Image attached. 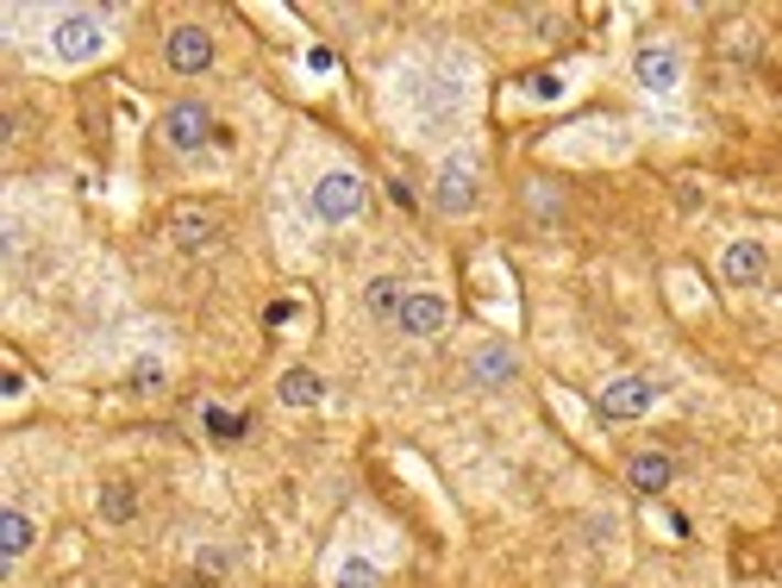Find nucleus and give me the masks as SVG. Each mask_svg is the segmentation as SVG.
Wrapping results in <instances>:
<instances>
[{
	"label": "nucleus",
	"mask_w": 782,
	"mask_h": 588,
	"mask_svg": "<svg viewBox=\"0 0 782 588\" xmlns=\"http://www.w3.org/2000/svg\"><path fill=\"white\" fill-rule=\"evenodd\" d=\"M307 207H313V219H326V226H345V219H357L363 207H370V188H363V176H351V170H333V176L313 182Z\"/></svg>",
	"instance_id": "obj_1"
},
{
	"label": "nucleus",
	"mask_w": 782,
	"mask_h": 588,
	"mask_svg": "<svg viewBox=\"0 0 782 588\" xmlns=\"http://www.w3.org/2000/svg\"><path fill=\"white\" fill-rule=\"evenodd\" d=\"M658 394L664 389H658L651 375H613V382L595 394V413H601V420H639V413L658 407Z\"/></svg>",
	"instance_id": "obj_2"
},
{
	"label": "nucleus",
	"mask_w": 782,
	"mask_h": 588,
	"mask_svg": "<svg viewBox=\"0 0 782 588\" xmlns=\"http://www.w3.org/2000/svg\"><path fill=\"white\" fill-rule=\"evenodd\" d=\"M214 138V113L200 107V100H176L170 113H163V144L170 151H182V157H195L200 144Z\"/></svg>",
	"instance_id": "obj_3"
},
{
	"label": "nucleus",
	"mask_w": 782,
	"mask_h": 588,
	"mask_svg": "<svg viewBox=\"0 0 782 588\" xmlns=\"http://www.w3.org/2000/svg\"><path fill=\"white\" fill-rule=\"evenodd\" d=\"M51 44H57V57H63V63H88V57H100L107 32H100L95 13H63V20L51 25Z\"/></svg>",
	"instance_id": "obj_4"
},
{
	"label": "nucleus",
	"mask_w": 782,
	"mask_h": 588,
	"mask_svg": "<svg viewBox=\"0 0 782 588\" xmlns=\"http://www.w3.org/2000/svg\"><path fill=\"white\" fill-rule=\"evenodd\" d=\"M163 57H170L176 76H200V69H214V32L207 25H176L163 39Z\"/></svg>",
	"instance_id": "obj_5"
},
{
	"label": "nucleus",
	"mask_w": 782,
	"mask_h": 588,
	"mask_svg": "<svg viewBox=\"0 0 782 588\" xmlns=\"http://www.w3.org/2000/svg\"><path fill=\"white\" fill-rule=\"evenodd\" d=\"M445 326H450V307L426 288H413L408 301H401V314H394V333L401 338H432V333H445Z\"/></svg>",
	"instance_id": "obj_6"
},
{
	"label": "nucleus",
	"mask_w": 782,
	"mask_h": 588,
	"mask_svg": "<svg viewBox=\"0 0 782 588\" xmlns=\"http://www.w3.org/2000/svg\"><path fill=\"white\" fill-rule=\"evenodd\" d=\"M720 270H726V282H732V288H758L763 270H770L763 238H732V244H726V257H720Z\"/></svg>",
	"instance_id": "obj_7"
},
{
	"label": "nucleus",
	"mask_w": 782,
	"mask_h": 588,
	"mask_svg": "<svg viewBox=\"0 0 782 588\" xmlns=\"http://www.w3.org/2000/svg\"><path fill=\"white\" fill-rule=\"evenodd\" d=\"M632 76L645 81L651 95H670V88L683 81V63H676V51H670V44H645V51L632 57Z\"/></svg>",
	"instance_id": "obj_8"
},
{
	"label": "nucleus",
	"mask_w": 782,
	"mask_h": 588,
	"mask_svg": "<svg viewBox=\"0 0 782 588\" xmlns=\"http://www.w3.org/2000/svg\"><path fill=\"white\" fill-rule=\"evenodd\" d=\"M513 375H520L513 345H482V351L469 357V382H476V389H501V382H513Z\"/></svg>",
	"instance_id": "obj_9"
},
{
	"label": "nucleus",
	"mask_w": 782,
	"mask_h": 588,
	"mask_svg": "<svg viewBox=\"0 0 782 588\" xmlns=\"http://www.w3.org/2000/svg\"><path fill=\"white\" fill-rule=\"evenodd\" d=\"M670 482H676V464H670L664 451H639L632 464H626V489H639V494H664Z\"/></svg>",
	"instance_id": "obj_10"
},
{
	"label": "nucleus",
	"mask_w": 782,
	"mask_h": 588,
	"mask_svg": "<svg viewBox=\"0 0 782 588\" xmlns=\"http://www.w3.org/2000/svg\"><path fill=\"white\" fill-rule=\"evenodd\" d=\"M432 207H438V214H469V207H476V176H469V170H445V176H438V188H432Z\"/></svg>",
	"instance_id": "obj_11"
},
{
	"label": "nucleus",
	"mask_w": 782,
	"mask_h": 588,
	"mask_svg": "<svg viewBox=\"0 0 782 588\" xmlns=\"http://www.w3.org/2000/svg\"><path fill=\"white\" fill-rule=\"evenodd\" d=\"M32 538H39V526H32L20 508H0V557H7V564H13V557H25V551H32Z\"/></svg>",
	"instance_id": "obj_12"
},
{
	"label": "nucleus",
	"mask_w": 782,
	"mask_h": 588,
	"mask_svg": "<svg viewBox=\"0 0 782 588\" xmlns=\"http://www.w3.org/2000/svg\"><path fill=\"white\" fill-rule=\"evenodd\" d=\"M319 389H326V382H319L313 370H289V375H282V401H289V407H313Z\"/></svg>",
	"instance_id": "obj_13"
},
{
	"label": "nucleus",
	"mask_w": 782,
	"mask_h": 588,
	"mask_svg": "<svg viewBox=\"0 0 782 588\" xmlns=\"http://www.w3.org/2000/svg\"><path fill=\"white\" fill-rule=\"evenodd\" d=\"M408 294H413V288H401L394 275H382V282H370V307H376L382 319H394V314H401V301H408Z\"/></svg>",
	"instance_id": "obj_14"
},
{
	"label": "nucleus",
	"mask_w": 782,
	"mask_h": 588,
	"mask_svg": "<svg viewBox=\"0 0 782 588\" xmlns=\"http://www.w3.org/2000/svg\"><path fill=\"white\" fill-rule=\"evenodd\" d=\"M376 582H382V569L363 564V557H345V564H338V576H333V588H376Z\"/></svg>",
	"instance_id": "obj_15"
},
{
	"label": "nucleus",
	"mask_w": 782,
	"mask_h": 588,
	"mask_svg": "<svg viewBox=\"0 0 782 588\" xmlns=\"http://www.w3.org/2000/svg\"><path fill=\"white\" fill-rule=\"evenodd\" d=\"M176 232H182V244H188V251H207V244H214V219H200V214H188V207H182Z\"/></svg>",
	"instance_id": "obj_16"
},
{
	"label": "nucleus",
	"mask_w": 782,
	"mask_h": 588,
	"mask_svg": "<svg viewBox=\"0 0 782 588\" xmlns=\"http://www.w3.org/2000/svg\"><path fill=\"white\" fill-rule=\"evenodd\" d=\"M132 508H138L132 489H119V482L113 489H100V520H132Z\"/></svg>",
	"instance_id": "obj_17"
},
{
	"label": "nucleus",
	"mask_w": 782,
	"mask_h": 588,
	"mask_svg": "<svg viewBox=\"0 0 782 588\" xmlns=\"http://www.w3.org/2000/svg\"><path fill=\"white\" fill-rule=\"evenodd\" d=\"M207 432H219V438H238V432H245V420H232V413L207 407Z\"/></svg>",
	"instance_id": "obj_18"
},
{
	"label": "nucleus",
	"mask_w": 782,
	"mask_h": 588,
	"mask_svg": "<svg viewBox=\"0 0 782 588\" xmlns=\"http://www.w3.org/2000/svg\"><path fill=\"white\" fill-rule=\"evenodd\" d=\"M132 389H144V394L163 389V363H138V370H132Z\"/></svg>",
	"instance_id": "obj_19"
},
{
	"label": "nucleus",
	"mask_w": 782,
	"mask_h": 588,
	"mask_svg": "<svg viewBox=\"0 0 782 588\" xmlns=\"http://www.w3.org/2000/svg\"><path fill=\"white\" fill-rule=\"evenodd\" d=\"M532 95H539V100H557V95H564V81H557V76H532Z\"/></svg>",
	"instance_id": "obj_20"
},
{
	"label": "nucleus",
	"mask_w": 782,
	"mask_h": 588,
	"mask_svg": "<svg viewBox=\"0 0 782 588\" xmlns=\"http://www.w3.org/2000/svg\"><path fill=\"white\" fill-rule=\"evenodd\" d=\"M0 394H7V401H20V394H25V375L7 370V375H0Z\"/></svg>",
	"instance_id": "obj_21"
}]
</instances>
